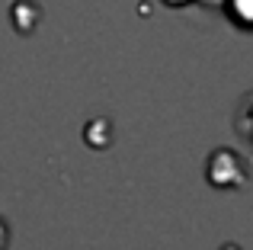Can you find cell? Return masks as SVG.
Instances as JSON below:
<instances>
[{
    "mask_svg": "<svg viewBox=\"0 0 253 250\" xmlns=\"http://www.w3.org/2000/svg\"><path fill=\"white\" fill-rule=\"evenodd\" d=\"M234 125H237V131H241L247 141H253V93L247 96V100L241 103V109H237V119H234Z\"/></svg>",
    "mask_w": 253,
    "mask_h": 250,
    "instance_id": "obj_1",
    "label": "cell"
}]
</instances>
